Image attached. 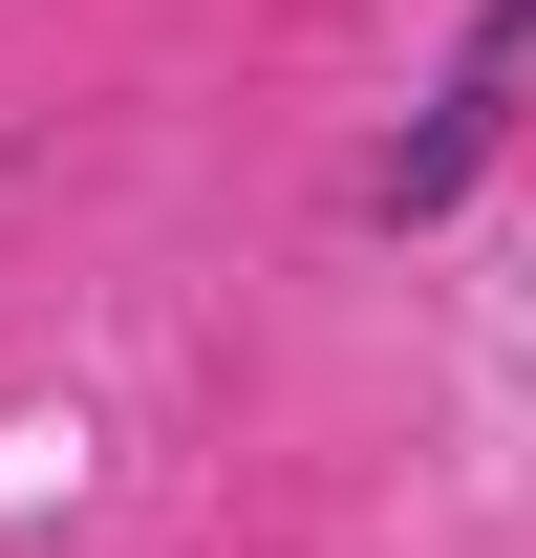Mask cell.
<instances>
[{
	"label": "cell",
	"mask_w": 536,
	"mask_h": 558,
	"mask_svg": "<svg viewBox=\"0 0 536 558\" xmlns=\"http://www.w3.org/2000/svg\"><path fill=\"white\" fill-rule=\"evenodd\" d=\"M494 130H515V86H472V65H451V86H429V130L365 150V236H429V215L494 172Z\"/></svg>",
	"instance_id": "obj_1"
},
{
	"label": "cell",
	"mask_w": 536,
	"mask_h": 558,
	"mask_svg": "<svg viewBox=\"0 0 536 558\" xmlns=\"http://www.w3.org/2000/svg\"><path fill=\"white\" fill-rule=\"evenodd\" d=\"M536 65V0H472V86H515Z\"/></svg>",
	"instance_id": "obj_2"
}]
</instances>
